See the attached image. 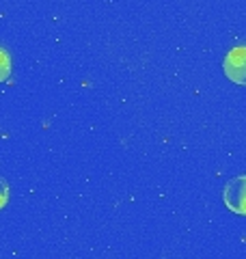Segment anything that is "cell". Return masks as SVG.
Masks as SVG:
<instances>
[{
    "label": "cell",
    "mask_w": 246,
    "mask_h": 259,
    "mask_svg": "<svg viewBox=\"0 0 246 259\" xmlns=\"http://www.w3.org/2000/svg\"><path fill=\"white\" fill-rule=\"evenodd\" d=\"M223 201L227 209L237 216H246V175L229 180L223 190Z\"/></svg>",
    "instance_id": "1"
},
{
    "label": "cell",
    "mask_w": 246,
    "mask_h": 259,
    "mask_svg": "<svg viewBox=\"0 0 246 259\" xmlns=\"http://www.w3.org/2000/svg\"><path fill=\"white\" fill-rule=\"evenodd\" d=\"M225 76L235 84H246V46H237L227 52L223 61Z\"/></svg>",
    "instance_id": "2"
},
{
    "label": "cell",
    "mask_w": 246,
    "mask_h": 259,
    "mask_svg": "<svg viewBox=\"0 0 246 259\" xmlns=\"http://www.w3.org/2000/svg\"><path fill=\"white\" fill-rule=\"evenodd\" d=\"M11 76V56L5 48H0V82L9 80Z\"/></svg>",
    "instance_id": "3"
},
{
    "label": "cell",
    "mask_w": 246,
    "mask_h": 259,
    "mask_svg": "<svg viewBox=\"0 0 246 259\" xmlns=\"http://www.w3.org/2000/svg\"><path fill=\"white\" fill-rule=\"evenodd\" d=\"M7 203H9V184L3 175H0V209H3Z\"/></svg>",
    "instance_id": "4"
}]
</instances>
